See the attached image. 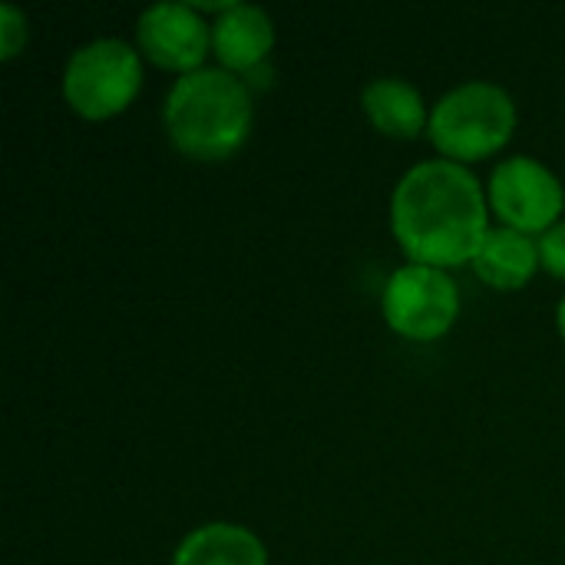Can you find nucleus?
I'll use <instances>...</instances> for the list:
<instances>
[{
	"instance_id": "nucleus-1",
	"label": "nucleus",
	"mask_w": 565,
	"mask_h": 565,
	"mask_svg": "<svg viewBox=\"0 0 565 565\" xmlns=\"http://www.w3.org/2000/svg\"><path fill=\"white\" fill-rule=\"evenodd\" d=\"M490 228L487 192L467 166L427 159L394 185L391 235L411 265L440 271L473 265Z\"/></svg>"
},
{
	"instance_id": "nucleus-2",
	"label": "nucleus",
	"mask_w": 565,
	"mask_h": 565,
	"mask_svg": "<svg viewBox=\"0 0 565 565\" xmlns=\"http://www.w3.org/2000/svg\"><path fill=\"white\" fill-rule=\"evenodd\" d=\"M162 126L179 156L192 162H225L252 136V86L222 66L179 76L166 93Z\"/></svg>"
},
{
	"instance_id": "nucleus-3",
	"label": "nucleus",
	"mask_w": 565,
	"mask_h": 565,
	"mask_svg": "<svg viewBox=\"0 0 565 565\" xmlns=\"http://www.w3.org/2000/svg\"><path fill=\"white\" fill-rule=\"evenodd\" d=\"M516 103L513 96L490 79H470L444 93L430 106L427 139L440 159L457 166L483 162L513 139L516 132Z\"/></svg>"
},
{
	"instance_id": "nucleus-4",
	"label": "nucleus",
	"mask_w": 565,
	"mask_h": 565,
	"mask_svg": "<svg viewBox=\"0 0 565 565\" xmlns=\"http://www.w3.org/2000/svg\"><path fill=\"white\" fill-rule=\"evenodd\" d=\"M142 89V53L119 40L99 36L73 50L63 66V99L86 122L122 116Z\"/></svg>"
},
{
	"instance_id": "nucleus-5",
	"label": "nucleus",
	"mask_w": 565,
	"mask_h": 565,
	"mask_svg": "<svg viewBox=\"0 0 565 565\" xmlns=\"http://www.w3.org/2000/svg\"><path fill=\"white\" fill-rule=\"evenodd\" d=\"M384 324L414 344H430L450 334L460 318V288L450 271L427 265L397 268L381 295Z\"/></svg>"
},
{
	"instance_id": "nucleus-6",
	"label": "nucleus",
	"mask_w": 565,
	"mask_h": 565,
	"mask_svg": "<svg viewBox=\"0 0 565 565\" xmlns=\"http://www.w3.org/2000/svg\"><path fill=\"white\" fill-rule=\"evenodd\" d=\"M487 202L503 228L540 238L563 222L565 189L546 162L533 156H510L493 169Z\"/></svg>"
},
{
	"instance_id": "nucleus-7",
	"label": "nucleus",
	"mask_w": 565,
	"mask_h": 565,
	"mask_svg": "<svg viewBox=\"0 0 565 565\" xmlns=\"http://www.w3.org/2000/svg\"><path fill=\"white\" fill-rule=\"evenodd\" d=\"M136 50L152 66L189 76L205 70L212 53V23L195 3H152L136 20Z\"/></svg>"
},
{
	"instance_id": "nucleus-8",
	"label": "nucleus",
	"mask_w": 565,
	"mask_h": 565,
	"mask_svg": "<svg viewBox=\"0 0 565 565\" xmlns=\"http://www.w3.org/2000/svg\"><path fill=\"white\" fill-rule=\"evenodd\" d=\"M275 20L265 7L232 0L212 20V56L235 76H252L275 50Z\"/></svg>"
},
{
	"instance_id": "nucleus-9",
	"label": "nucleus",
	"mask_w": 565,
	"mask_h": 565,
	"mask_svg": "<svg viewBox=\"0 0 565 565\" xmlns=\"http://www.w3.org/2000/svg\"><path fill=\"white\" fill-rule=\"evenodd\" d=\"M364 119L387 139H417L427 132L430 106L424 93L401 76H377L361 89Z\"/></svg>"
},
{
	"instance_id": "nucleus-10",
	"label": "nucleus",
	"mask_w": 565,
	"mask_h": 565,
	"mask_svg": "<svg viewBox=\"0 0 565 565\" xmlns=\"http://www.w3.org/2000/svg\"><path fill=\"white\" fill-rule=\"evenodd\" d=\"M473 271L493 291H520L533 281L536 271H543L540 268V245L533 235L497 225L483 238V245L473 258Z\"/></svg>"
},
{
	"instance_id": "nucleus-11",
	"label": "nucleus",
	"mask_w": 565,
	"mask_h": 565,
	"mask_svg": "<svg viewBox=\"0 0 565 565\" xmlns=\"http://www.w3.org/2000/svg\"><path fill=\"white\" fill-rule=\"evenodd\" d=\"M172 565H268V550L248 526L205 523L175 546Z\"/></svg>"
},
{
	"instance_id": "nucleus-12",
	"label": "nucleus",
	"mask_w": 565,
	"mask_h": 565,
	"mask_svg": "<svg viewBox=\"0 0 565 565\" xmlns=\"http://www.w3.org/2000/svg\"><path fill=\"white\" fill-rule=\"evenodd\" d=\"M30 40V23L13 3H0V60L10 63Z\"/></svg>"
},
{
	"instance_id": "nucleus-13",
	"label": "nucleus",
	"mask_w": 565,
	"mask_h": 565,
	"mask_svg": "<svg viewBox=\"0 0 565 565\" xmlns=\"http://www.w3.org/2000/svg\"><path fill=\"white\" fill-rule=\"evenodd\" d=\"M536 245H540V268L565 281V218L559 225H553L546 235H540Z\"/></svg>"
},
{
	"instance_id": "nucleus-14",
	"label": "nucleus",
	"mask_w": 565,
	"mask_h": 565,
	"mask_svg": "<svg viewBox=\"0 0 565 565\" xmlns=\"http://www.w3.org/2000/svg\"><path fill=\"white\" fill-rule=\"evenodd\" d=\"M556 328H559V338L565 341V295L563 301H559V308H556Z\"/></svg>"
}]
</instances>
